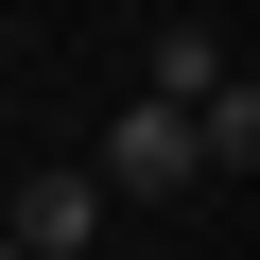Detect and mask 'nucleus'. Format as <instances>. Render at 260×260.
<instances>
[{"mask_svg":"<svg viewBox=\"0 0 260 260\" xmlns=\"http://www.w3.org/2000/svg\"><path fill=\"white\" fill-rule=\"evenodd\" d=\"M208 156H225V174H260V87H225V104H208Z\"/></svg>","mask_w":260,"mask_h":260,"instance_id":"20e7f679","label":"nucleus"},{"mask_svg":"<svg viewBox=\"0 0 260 260\" xmlns=\"http://www.w3.org/2000/svg\"><path fill=\"white\" fill-rule=\"evenodd\" d=\"M208 174H225V156H208V104L139 87V104L104 121V191H121V208H174V191H208Z\"/></svg>","mask_w":260,"mask_h":260,"instance_id":"f257e3e1","label":"nucleus"},{"mask_svg":"<svg viewBox=\"0 0 260 260\" xmlns=\"http://www.w3.org/2000/svg\"><path fill=\"white\" fill-rule=\"evenodd\" d=\"M104 208H121V191H104V156H35V174H18V208H0V260H87V243H104Z\"/></svg>","mask_w":260,"mask_h":260,"instance_id":"f03ea898","label":"nucleus"},{"mask_svg":"<svg viewBox=\"0 0 260 260\" xmlns=\"http://www.w3.org/2000/svg\"><path fill=\"white\" fill-rule=\"evenodd\" d=\"M156 87H174V104H225L243 70H225V35H208V18H174V35H156Z\"/></svg>","mask_w":260,"mask_h":260,"instance_id":"7ed1b4c3","label":"nucleus"}]
</instances>
